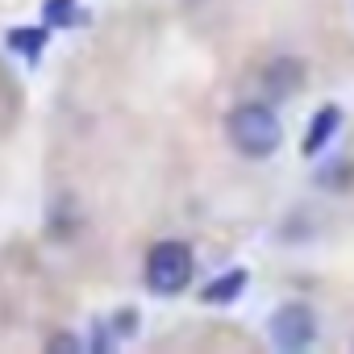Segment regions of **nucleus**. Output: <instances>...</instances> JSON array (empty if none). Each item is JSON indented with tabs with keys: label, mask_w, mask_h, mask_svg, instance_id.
<instances>
[{
	"label": "nucleus",
	"mask_w": 354,
	"mask_h": 354,
	"mask_svg": "<svg viewBox=\"0 0 354 354\" xmlns=\"http://www.w3.org/2000/svg\"><path fill=\"white\" fill-rule=\"evenodd\" d=\"M300 80H304V67H300L296 59H275V63L267 67V88H271V96H292V92H300Z\"/></svg>",
	"instance_id": "39448f33"
},
{
	"label": "nucleus",
	"mask_w": 354,
	"mask_h": 354,
	"mask_svg": "<svg viewBox=\"0 0 354 354\" xmlns=\"http://www.w3.org/2000/svg\"><path fill=\"white\" fill-rule=\"evenodd\" d=\"M225 133H230L234 150L246 154V158H271L279 150V142H283V125H279L275 109L259 104V100L238 104L230 113V121H225Z\"/></svg>",
	"instance_id": "f257e3e1"
},
{
	"label": "nucleus",
	"mask_w": 354,
	"mask_h": 354,
	"mask_svg": "<svg viewBox=\"0 0 354 354\" xmlns=\"http://www.w3.org/2000/svg\"><path fill=\"white\" fill-rule=\"evenodd\" d=\"M42 42H46L42 30H13V34H9V46H13V50H26L30 59L42 55Z\"/></svg>",
	"instance_id": "0eeeda50"
},
{
	"label": "nucleus",
	"mask_w": 354,
	"mask_h": 354,
	"mask_svg": "<svg viewBox=\"0 0 354 354\" xmlns=\"http://www.w3.org/2000/svg\"><path fill=\"white\" fill-rule=\"evenodd\" d=\"M46 17L59 21V26H71V0H50V5H46Z\"/></svg>",
	"instance_id": "6e6552de"
},
{
	"label": "nucleus",
	"mask_w": 354,
	"mask_h": 354,
	"mask_svg": "<svg viewBox=\"0 0 354 354\" xmlns=\"http://www.w3.org/2000/svg\"><path fill=\"white\" fill-rule=\"evenodd\" d=\"M242 288H246V271H230V275L213 279V283L201 292V300H205V304H230V300L242 296Z\"/></svg>",
	"instance_id": "423d86ee"
},
{
	"label": "nucleus",
	"mask_w": 354,
	"mask_h": 354,
	"mask_svg": "<svg viewBox=\"0 0 354 354\" xmlns=\"http://www.w3.org/2000/svg\"><path fill=\"white\" fill-rule=\"evenodd\" d=\"M192 271H196L192 250H188L184 242L167 238V242H154V246H150L142 275H146V288H150L154 296H180V292L192 283Z\"/></svg>",
	"instance_id": "f03ea898"
},
{
	"label": "nucleus",
	"mask_w": 354,
	"mask_h": 354,
	"mask_svg": "<svg viewBox=\"0 0 354 354\" xmlns=\"http://www.w3.org/2000/svg\"><path fill=\"white\" fill-rule=\"evenodd\" d=\"M337 125H342V109H337V104L317 109V117H313V125H308V133H304V154L317 158V154L329 146V138L337 133Z\"/></svg>",
	"instance_id": "20e7f679"
},
{
	"label": "nucleus",
	"mask_w": 354,
	"mask_h": 354,
	"mask_svg": "<svg viewBox=\"0 0 354 354\" xmlns=\"http://www.w3.org/2000/svg\"><path fill=\"white\" fill-rule=\"evenodd\" d=\"M313 337H317V317L308 304L292 300L271 313V342L279 350H304V346H313Z\"/></svg>",
	"instance_id": "7ed1b4c3"
}]
</instances>
